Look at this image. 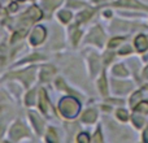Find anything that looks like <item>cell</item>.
Masks as SVG:
<instances>
[{
    "mask_svg": "<svg viewBox=\"0 0 148 143\" xmlns=\"http://www.w3.org/2000/svg\"><path fill=\"white\" fill-rule=\"evenodd\" d=\"M79 108H81L79 103L77 102L75 99L70 98V96L64 98V99L60 102V111H61L62 115L68 118L75 117L79 112Z\"/></svg>",
    "mask_w": 148,
    "mask_h": 143,
    "instance_id": "1",
    "label": "cell"
},
{
    "mask_svg": "<svg viewBox=\"0 0 148 143\" xmlns=\"http://www.w3.org/2000/svg\"><path fill=\"white\" fill-rule=\"evenodd\" d=\"M44 38H46V29L42 28V26H38V28H35L33 30V33H31L30 43L33 44V46H36V44L42 43Z\"/></svg>",
    "mask_w": 148,
    "mask_h": 143,
    "instance_id": "2",
    "label": "cell"
},
{
    "mask_svg": "<svg viewBox=\"0 0 148 143\" xmlns=\"http://www.w3.org/2000/svg\"><path fill=\"white\" fill-rule=\"evenodd\" d=\"M42 16H43V13H42V10L39 9L38 7H31V8H29V10L25 13L23 18H29V22H33V21L40 20Z\"/></svg>",
    "mask_w": 148,
    "mask_h": 143,
    "instance_id": "3",
    "label": "cell"
},
{
    "mask_svg": "<svg viewBox=\"0 0 148 143\" xmlns=\"http://www.w3.org/2000/svg\"><path fill=\"white\" fill-rule=\"evenodd\" d=\"M25 134H26V128L23 125H21V124H16L12 128V130H10V135H12L13 139H18L22 135H25Z\"/></svg>",
    "mask_w": 148,
    "mask_h": 143,
    "instance_id": "4",
    "label": "cell"
},
{
    "mask_svg": "<svg viewBox=\"0 0 148 143\" xmlns=\"http://www.w3.org/2000/svg\"><path fill=\"white\" fill-rule=\"evenodd\" d=\"M134 44H135L136 50H138L139 52H143L146 51V50L148 48V41L147 38L144 35H138L135 38V41H134Z\"/></svg>",
    "mask_w": 148,
    "mask_h": 143,
    "instance_id": "5",
    "label": "cell"
},
{
    "mask_svg": "<svg viewBox=\"0 0 148 143\" xmlns=\"http://www.w3.org/2000/svg\"><path fill=\"white\" fill-rule=\"evenodd\" d=\"M53 73H55V69L52 67H44L43 69H42L40 72V78H42V81H49V78H51L52 76H53Z\"/></svg>",
    "mask_w": 148,
    "mask_h": 143,
    "instance_id": "6",
    "label": "cell"
},
{
    "mask_svg": "<svg viewBox=\"0 0 148 143\" xmlns=\"http://www.w3.org/2000/svg\"><path fill=\"white\" fill-rule=\"evenodd\" d=\"M95 118H96V112L92 109L86 111V112L83 113V116H82V121H83V122H94Z\"/></svg>",
    "mask_w": 148,
    "mask_h": 143,
    "instance_id": "7",
    "label": "cell"
},
{
    "mask_svg": "<svg viewBox=\"0 0 148 143\" xmlns=\"http://www.w3.org/2000/svg\"><path fill=\"white\" fill-rule=\"evenodd\" d=\"M40 109L43 112H47V107H48V102H47V95H46V91L44 90H40Z\"/></svg>",
    "mask_w": 148,
    "mask_h": 143,
    "instance_id": "8",
    "label": "cell"
},
{
    "mask_svg": "<svg viewBox=\"0 0 148 143\" xmlns=\"http://www.w3.org/2000/svg\"><path fill=\"white\" fill-rule=\"evenodd\" d=\"M118 5H131V7H138V8H144L142 4H139L135 0H120Z\"/></svg>",
    "mask_w": 148,
    "mask_h": 143,
    "instance_id": "9",
    "label": "cell"
},
{
    "mask_svg": "<svg viewBox=\"0 0 148 143\" xmlns=\"http://www.w3.org/2000/svg\"><path fill=\"white\" fill-rule=\"evenodd\" d=\"M135 108L136 112H143V113H148V102H140Z\"/></svg>",
    "mask_w": 148,
    "mask_h": 143,
    "instance_id": "10",
    "label": "cell"
},
{
    "mask_svg": "<svg viewBox=\"0 0 148 143\" xmlns=\"http://www.w3.org/2000/svg\"><path fill=\"white\" fill-rule=\"evenodd\" d=\"M99 87L101 94H107V81H105V76H101V78L99 79Z\"/></svg>",
    "mask_w": 148,
    "mask_h": 143,
    "instance_id": "11",
    "label": "cell"
},
{
    "mask_svg": "<svg viewBox=\"0 0 148 143\" xmlns=\"http://www.w3.org/2000/svg\"><path fill=\"white\" fill-rule=\"evenodd\" d=\"M30 117L34 120V125H35L36 130H38V131H40V130H42V128H43V124L40 122V120H39V118H38V116H36V115H34V113H31V115H30Z\"/></svg>",
    "mask_w": 148,
    "mask_h": 143,
    "instance_id": "12",
    "label": "cell"
},
{
    "mask_svg": "<svg viewBox=\"0 0 148 143\" xmlns=\"http://www.w3.org/2000/svg\"><path fill=\"white\" fill-rule=\"evenodd\" d=\"M60 18H61L62 22H68V21L72 18V13L68 12V10H62V12H60Z\"/></svg>",
    "mask_w": 148,
    "mask_h": 143,
    "instance_id": "13",
    "label": "cell"
},
{
    "mask_svg": "<svg viewBox=\"0 0 148 143\" xmlns=\"http://www.w3.org/2000/svg\"><path fill=\"white\" fill-rule=\"evenodd\" d=\"M92 13H94V10L92 9H88V10H84L83 13H81V14H79V22H82V21H86L87 18L90 17V16L92 14Z\"/></svg>",
    "mask_w": 148,
    "mask_h": 143,
    "instance_id": "14",
    "label": "cell"
},
{
    "mask_svg": "<svg viewBox=\"0 0 148 143\" xmlns=\"http://www.w3.org/2000/svg\"><path fill=\"white\" fill-rule=\"evenodd\" d=\"M61 1H62V0H44L46 5L49 8V9H53V8L57 7V5H59Z\"/></svg>",
    "mask_w": 148,
    "mask_h": 143,
    "instance_id": "15",
    "label": "cell"
},
{
    "mask_svg": "<svg viewBox=\"0 0 148 143\" xmlns=\"http://www.w3.org/2000/svg\"><path fill=\"white\" fill-rule=\"evenodd\" d=\"M113 73H114L116 76H126V70L122 65H117V67H114Z\"/></svg>",
    "mask_w": 148,
    "mask_h": 143,
    "instance_id": "16",
    "label": "cell"
},
{
    "mask_svg": "<svg viewBox=\"0 0 148 143\" xmlns=\"http://www.w3.org/2000/svg\"><path fill=\"white\" fill-rule=\"evenodd\" d=\"M117 117L120 118L121 121H126L129 118V113L126 112L125 109H118L117 111Z\"/></svg>",
    "mask_w": 148,
    "mask_h": 143,
    "instance_id": "17",
    "label": "cell"
},
{
    "mask_svg": "<svg viewBox=\"0 0 148 143\" xmlns=\"http://www.w3.org/2000/svg\"><path fill=\"white\" fill-rule=\"evenodd\" d=\"M26 33H27V31H26V29H23L22 31L20 30V31H17V33H14V35L12 36V42H16L18 38H23V36L26 35Z\"/></svg>",
    "mask_w": 148,
    "mask_h": 143,
    "instance_id": "18",
    "label": "cell"
},
{
    "mask_svg": "<svg viewBox=\"0 0 148 143\" xmlns=\"http://www.w3.org/2000/svg\"><path fill=\"white\" fill-rule=\"evenodd\" d=\"M140 96H142L140 91H138L136 94H134L133 96H131V105H133V107H135V103H138V100L140 99Z\"/></svg>",
    "mask_w": 148,
    "mask_h": 143,
    "instance_id": "19",
    "label": "cell"
},
{
    "mask_svg": "<svg viewBox=\"0 0 148 143\" xmlns=\"http://www.w3.org/2000/svg\"><path fill=\"white\" fill-rule=\"evenodd\" d=\"M47 141H48V142H57V138H56V135H55V131L52 130V129H49V131H48Z\"/></svg>",
    "mask_w": 148,
    "mask_h": 143,
    "instance_id": "20",
    "label": "cell"
},
{
    "mask_svg": "<svg viewBox=\"0 0 148 143\" xmlns=\"http://www.w3.org/2000/svg\"><path fill=\"white\" fill-rule=\"evenodd\" d=\"M122 41H123V38H114V39H112V41L109 42V47L112 48V47L118 46V44H120Z\"/></svg>",
    "mask_w": 148,
    "mask_h": 143,
    "instance_id": "21",
    "label": "cell"
},
{
    "mask_svg": "<svg viewBox=\"0 0 148 143\" xmlns=\"http://www.w3.org/2000/svg\"><path fill=\"white\" fill-rule=\"evenodd\" d=\"M77 141H78V142H84V143H87V142L90 141V138H88V135H87L86 133H82V134H79V135H78Z\"/></svg>",
    "mask_w": 148,
    "mask_h": 143,
    "instance_id": "22",
    "label": "cell"
},
{
    "mask_svg": "<svg viewBox=\"0 0 148 143\" xmlns=\"http://www.w3.org/2000/svg\"><path fill=\"white\" fill-rule=\"evenodd\" d=\"M34 103V91H30L27 94V96H26V104L30 105Z\"/></svg>",
    "mask_w": 148,
    "mask_h": 143,
    "instance_id": "23",
    "label": "cell"
},
{
    "mask_svg": "<svg viewBox=\"0 0 148 143\" xmlns=\"http://www.w3.org/2000/svg\"><path fill=\"white\" fill-rule=\"evenodd\" d=\"M143 122H144V120H143L142 117H138V116H134V124H136V126H138V128L143 126Z\"/></svg>",
    "mask_w": 148,
    "mask_h": 143,
    "instance_id": "24",
    "label": "cell"
},
{
    "mask_svg": "<svg viewBox=\"0 0 148 143\" xmlns=\"http://www.w3.org/2000/svg\"><path fill=\"white\" fill-rule=\"evenodd\" d=\"M17 7L18 5L16 4V3H12V4H9V10L10 12H16V10H17Z\"/></svg>",
    "mask_w": 148,
    "mask_h": 143,
    "instance_id": "25",
    "label": "cell"
},
{
    "mask_svg": "<svg viewBox=\"0 0 148 143\" xmlns=\"http://www.w3.org/2000/svg\"><path fill=\"white\" fill-rule=\"evenodd\" d=\"M94 141H96V142H101L103 141V139H101V134H100V130H97L96 137L94 138Z\"/></svg>",
    "mask_w": 148,
    "mask_h": 143,
    "instance_id": "26",
    "label": "cell"
},
{
    "mask_svg": "<svg viewBox=\"0 0 148 143\" xmlns=\"http://www.w3.org/2000/svg\"><path fill=\"white\" fill-rule=\"evenodd\" d=\"M129 52H131V50H130V47H126L125 50H123V51H121L120 54L121 55H123V54H129Z\"/></svg>",
    "mask_w": 148,
    "mask_h": 143,
    "instance_id": "27",
    "label": "cell"
},
{
    "mask_svg": "<svg viewBox=\"0 0 148 143\" xmlns=\"http://www.w3.org/2000/svg\"><path fill=\"white\" fill-rule=\"evenodd\" d=\"M144 141H147V142H148V129L146 130V133H144Z\"/></svg>",
    "mask_w": 148,
    "mask_h": 143,
    "instance_id": "28",
    "label": "cell"
},
{
    "mask_svg": "<svg viewBox=\"0 0 148 143\" xmlns=\"http://www.w3.org/2000/svg\"><path fill=\"white\" fill-rule=\"evenodd\" d=\"M144 76H146L147 78H148V67L146 68V70H144Z\"/></svg>",
    "mask_w": 148,
    "mask_h": 143,
    "instance_id": "29",
    "label": "cell"
},
{
    "mask_svg": "<svg viewBox=\"0 0 148 143\" xmlns=\"http://www.w3.org/2000/svg\"><path fill=\"white\" fill-rule=\"evenodd\" d=\"M94 1L95 3H99V1H101V0H94Z\"/></svg>",
    "mask_w": 148,
    "mask_h": 143,
    "instance_id": "30",
    "label": "cell"
}]
</instances>
